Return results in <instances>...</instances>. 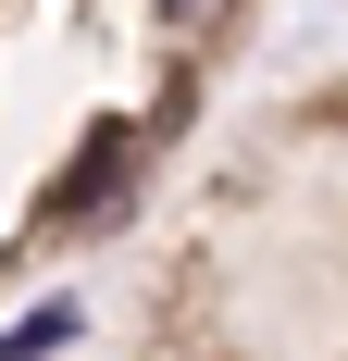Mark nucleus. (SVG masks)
<instances>
[{
  "mask_svg": "<svg viewBox=\"0 0 348 361\" xmlns=\"http://www.w3.org/2000/svg\"><path fill=\"white\" fill-rule=\"evenodd\" d=\"M112 175H125V125H100V137H87V162L63 175V212H87V200H112Z\"/></svg>",
  "mask_w": 348,
  "mask_h": 361,
  "instance_id": "1",
  "label": "nucleus"
},
{
  "mask_svg": "<svg viewBox=\"0 0 348 361\" xmlns=\"http://www.w3.org/2000/svg\"><path fill=\"white\" fill-rule=\"evenodd\" d=\"M63 336H75V312H37V324H13V336H0V361H50Z\"/></svg>",
  "mask_w": 348,
  "mask_h": 361,
  "instance_id": "2",
  "label": "nucleus"
}]
</instances>
